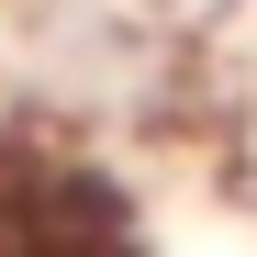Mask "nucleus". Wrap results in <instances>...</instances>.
Listing matches in <instances>:
<instances>
[]
</instances>
